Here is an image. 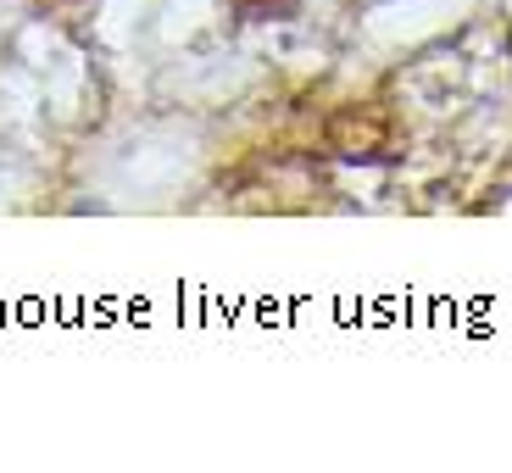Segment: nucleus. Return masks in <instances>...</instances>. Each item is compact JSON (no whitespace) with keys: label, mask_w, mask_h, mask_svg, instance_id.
<instances>
[{"label":"nucleus","mask_w":512,"mask_h":473,"mask_svg":"<svg viewBox=\"0 0 512 473\" xmlns=\"http://www.w3.org/2000/svg\"><path fill=\"white\" fill-rule=\"evenodd\" d=\"M240 12H251V17H284V12H295V0H234Z\"/></svg>","instance_id":"obj_1"}]
</instances>
